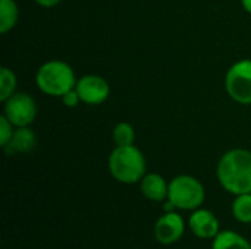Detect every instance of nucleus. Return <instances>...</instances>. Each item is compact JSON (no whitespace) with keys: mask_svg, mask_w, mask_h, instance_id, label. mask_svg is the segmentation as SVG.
<instances>
[{"mask_svg":"<svg viewBox=\"0 0 251 249\" xmlns=\"http://www.w3.org/2000/svg\"><path fill=\"white\" fill-rule=\"evenodd\" d=\"M13 126H29L37 116V106L34 98L26 92H15L4 101L3 113Z\"/></svg>","mask_w":251,"mask_h":249,"instance_id":"6","label":"nucleus"},{"mask_svg":"<svg viewBox=\"0 0 251 249\" xmlns=\"http://www.w3.org/2000/svg\"><path fill=\"white\" fill-rule=\"evenodd\" d=\"M75 90L78 91L81 101L85 104L97 106L107 100L110 94V87L107 81L97 75H85L76 81Z\"/></svg>","mask_w":251,"mask_h":249,"instance_id":"8","label":"nucleus"},{"mask_svg":"<svg viewBox=\"0 0 251 249\" xmlns=\"http://www.w3.org/2000/svg\"><path fill=\"white\" fill-rule=\"evenodd\" d=\"M184 232H185V222L182 216L178 214L176 211H169L160 216L153 229L156 241L165 247L179 242V239L184 236Z\"/></svg>","mask_w":251,"mask_h":249,"instance_id":"7","label":"nucleus"},{"mask_svg":"<svg viewBox=\"0 0 251 249\" xmlns=\"http://www.w3.org/2000/svg\"><path fill=\"white\" fill-rule=\"evenodd\" d=\"M135 141V131L132 125L126 122H121L113 129V142L116 147H125V145H134Z\"/></svg>","mask_w":251,"mask_h":249,"instance_id":"15","label":"nucleus"},{"mask_svg":"<svg viewBox=\"0 0 251 249\" xmlns=\"http://www.w3.org/2000/svg\"><path fill=\"white\" fill-rule=\"evenodd\" d=\"M19 9L15 0H0V32H9L18 22Z\"/></svg>","mask_w":251,"mask_h":249,"instance_id":"13","label":"nucleus"},{"mask_svg":"<svg viewBox=\"0 0 251 249\" xmlns=\"http://www.w3.org/2000/svg\"><path fill=\"white\" fill-rule=\"evenodd\" d=\"M229 97L240 104H251V60L243 59L234 63L225 78Z\"/></svg>","mask_w":251,"mask_h":249,"instance_id":"5","label":"nucleus"},{"mask_svg":"<svg viewBox=\"0 0 251 249\" xmlns=\"http://www.w3.org/2000/svg\"><path fill=\"white\" fill-rule=\"evenodd\" d=\"M15 88H16V76L13 70L3 66L0 69V101L4 103L10 95H13Z\"/></svg>","mask_w":251,"mask_h":249,"instance_id":"16","label":"nucleus"},{"mask_svg":"<svg viewBox=\"0 0 251 249\" xmlns=\"http://www.w3.org/2000/svg\"><path fill=\"white\" fill-rule=\"evenodd\" d=\"M216 176L221 186L232 194H251V151L235 148L222 156Z\"/></svg>","mask_w":251,"mask_h":249,"instance_id":"1","label":"nucleus"},{"mask_svg":"<svg viewBox=\"0 0 251 249\" xmlns=\"http://www.w3.org/2000/svg\"><path fill=\"white\" fill-rule=\"evenodd\" d=\"M35 145H37V136H35V134L28 126H24V128H18L13 132L10 141L3 147V150L9 156L18 154V153L28 154V153H31L35 148Z\"/></svg>","mask_w":251,"mask_h":249,"instance_id":"11","label":"nucleus"},{"mask_svg":"<svg viewBox=\"0 0 251 249\" xmlns=\"http://www.w3.org/2000/svg\"><path fill=\"white\" fill-rule=\"evenodd\" d=\"M241 4L249 13H251V0H241Z\"/></svg>","mask_w":251,"mask_h":249,"instance_id":"20","label":"nucleus"},{"mask_svg":"<svg viewBox=\"0 0 251 249\" xmlns=\"http://www.w3.org/2000/svg\"><path fill=\"white\" fill-rule=\"evenodd\" d=\"M37 4H40V6H43V7H53V6H56V4H59L62 0H34Z\"/></svg>","mask_w":251,"mask_h":249,"instance_id":"19","label":"nucleus"},{"mask_svg":"<svg viewBox=\"0 0 251 249\" xmlns=\"http://www.w3.org/2000/svg\"><path fill=\"white\" fill-rule=\"evenodd\" d=\"M109 172L115 181L131 185L146 175V158L135 145L116 147L109 156Z\"/></svg>","mask_w":251,"mask_h":249,"instance_id":"2","label":"nucleus"},{"mask_svg":"<svg viewBox=\"0 0 251 249\" xmlns=\"http://www.w3.org/2000/svg\"><path fill=\"white\" fill-rule=\"evenodd\" d=\"M168 200L176 210L194 211L200 208L206 200L203 183L190 175H179L169 182Z\"/></svg>","mask_w":251,"mask_h":249,"instance_id":"4","label":"nucleus"},{"mask_svg":"<svg viewBox=\"0 0 251 249\" xmlns=\"http://www.w3.org/2000/svg\"><path fill=\"white\" fill-rule=\"evenodd\" d=\"M12 126H13L12 122L4 114L0 116V145H1V148L10 141V138L15 132Z\"/></svg>","mask_w":251,"mask_h":249,"instance_id":"17","label":"nucleus"},{"mask_svg":"<svg viewBox=\"0 0 251 249\" xmlns=\"http://www.w3.org/2000/svg\"><path fill=\"white\" fill-rule=\"evenodd\" d=\"M35 82L40 91L50 97H62L76 85L74 69L62 60H50L41 65Z\"/></svg>","mask_w":251,"mask_h":249,"instance_id":"3","label":"nucleus"},{"mask_svg":"<svg viewBox=\"0 0 251 249\" xmlns=\"http://www.w3.org/2000/svg\"><path fill=\"white\" fill-rule=\"evenodd\" d=\"M212 249H251V244L234 230H221L212 242Z\"/></svg>","mask_w":251,"mask_h":249,"instance_id":"12","label":"nucleus"},{"mask_svg":"<svg viewBox=\"0 0 251 249\" xmlns=\"http://www.w3.org/2000/svg\"><path fill=\"white\" fill-rule=\"evenodd\" d=\"M62 101L66 107H76L81 103V97H79L78 91L74 88V90L68 91L65 95H62Z\"/></svg>","mask_w":251,"mask_h":249,"instance_id":"18","label":"nucleus"},{"mask_svg":"<svg viewBox=\"0 0 251 249\" xmlns=\"http://www.w3.org/2000/svg\"><path fill=\"white\" fill-rule=\"evenodd\" d=\"M141 194L153 203H162L168 200L169 183L159 173H147L140 183Z\"/></svg>","mask_w":251,"mask_h":249,"instance_id":"10","label":"nucleus"},{"mask_svg":"<svg viewBox=\"0 0 251 249\" xmlns=\"http://www.w3.org/2000/svg\"><path fill=\"white\" fill-rule=\"evenodd\" d=\"M232 216L243 225L251 223V194L237 195L232 203Z\"/></svg>","mask_w":251,"mask_h":249,"instance_id":"14","label":"nucleus"},{"mask_svg":"<svg viewBox=\"0 0 251 249\" xmlns=\"http://www.w3.org/2000/svg\"><path fill=\"white\" fill-rule=\"evenodd\" d=\"M188 227L191 233L200 239H215L221 232L218 217L206 208H197L188 219Z\"/></svg>","mask_w":251,"mask_h":249,"instance_id":"9","label":"nucleus"}]
</instances>
